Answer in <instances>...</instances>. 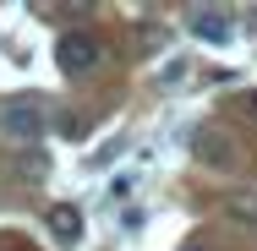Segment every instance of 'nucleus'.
I'll list each match as a JSON object with an SVG mask.
<instances>
[{"label": "nucleus", "mask_w": 257, "mask_h": 251, "mask_svg": "<svg viewBox=\"0 0 257 251\" xmlns=\"http://www.w3.org/2000/svg\"><path fill=\"white\" fill-rule=\"evenodd\" d=\"M50 126V104L33 99V93H17V99H0V137L6 142H39Z\"/></svg>", "instance_id": "nucleus-1"}, {"label": "nucleus", "mask_w": 257, "mask_h": 251, "mask_svg": "<svg viewBox=\"0 0 257 251\" xmlns=\"http://www.w3.org/2000/svg\"><path fill=\"white\" fill-rule=\"evenodd\" d=\"M55 60H60V71H66V77H88V71L99 66V39H93V33H82V28H71V33H60V39H55Z\"/></svg>", "instance_id": "nucleus-2"}, {"label": "nucleus", "mask_w": 257, "mask_h": 251, "mask_svg": "<svg viewBox=\"0 0 257 251\" xmlns=\"http://www.w3.org/2000/svg\"><path fill=\"white\" fill-rule=\"evenodd\" d=\"M192 153H197L203 164H213V169H235V164H241V142L224 137L219 126H203V131L192 137Z\"/></svg>", "instance_id": "nucleus-3"}, {"label": "nucleus", "mask_w": 257, "mask_h": 251, "mask_svg": "<svg viewBox=\"0 0 257 251\" xmlns=\"http://www.w3.org/2000/svg\"><path fill=\"white\" fill-rule=\"evenodd\" d=\"M186 28H192V39H203V44H230V11H224V6H192V11H186Z\"/></svg>", "instance_id": "nucleus-4"}, {"label": "nucleus", "mask_w": 257, "mask_h": 251, "mask_svg": "<svg viewBox=\"0 0 257 251\" xmlns=\"http://www.w3.org/2000/svg\"><path fill=\"white\" fill-rule=\"evenodd\" d=\"M50 235L60 246H77V240H82V213H77L71 202H55L50 207Z\"/></svg>", "instance_id": "nucleus-5"}, {"label": "nucleus", "mask_w": 257, "mask_h": 251, "mask_svg": "<svg viewBox=\"0 0 257 251\" xmlns=\"http://www.w3.org/2000/svg\"><path fill=\"white\" fill-rule=\"evenodd\" d=\"M230 218L235 224H257V197H230Z\"/></svg>", "instance_id": "nucleus-6"}, {"label": "nucleus", "mask_w": 257, "mask_h": 251, "mask_svg": "<svg viewBox=\"0 0 257 251\" xmlns=\"http://www.w3.org/2000/svg\"><path fill=\"white\" fill-rule=\"evenodd\" d=\"M241 109H252V115H257V93H246V99H241Z\"/></svg>", "instance_id": "nucleus-7"}, {"label": "nucleus", "mask_w": 257, "mask_h": 251, "mask_svg": "<svg viewBox=\"0 0 257 251\" xmlns=\"http://www.w3.org/2000/svg\"><path fill=\"white\" fill-rule=\"evenodd\" d=\"M181 251H197V246H181Z\"/></svg>", "instance_id": "nucleus-8"}]
</instances>
